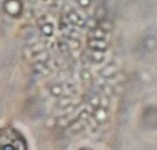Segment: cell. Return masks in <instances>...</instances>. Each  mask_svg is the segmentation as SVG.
I'll return each mask as SVG.
<instances>
[{"mask_svg":"<svg viewBox=\"0 0 157 150\" xmlns=\"http://www.w3.org/2000/svg\"><path fill=\"white\" fill-rule=\"evenodd\" d=\"M0 150H27L24 137L12 128L0 129Z\"/></svg>","mask_w":157,"mask_h":150,"instance_id":"6da1fadb","label":"cell"}]
</instances>
